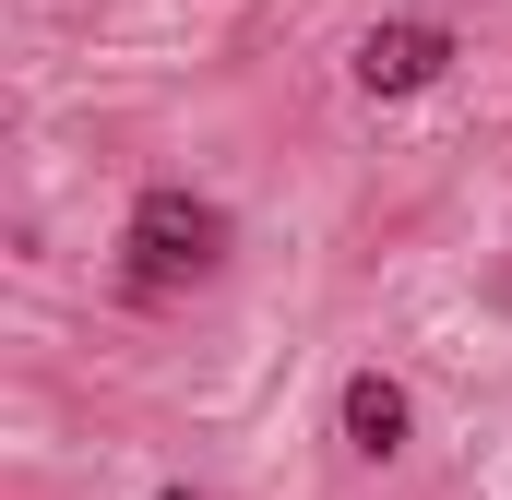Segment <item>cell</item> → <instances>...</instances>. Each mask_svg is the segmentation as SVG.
Listing matches in <instances>:
<instances>
[{
  "instance_id": "1",
  "label": "cell",
  "mask_w": 512,
  "mask_h": 500,
  "mask_svg": "<svg viewBox=\"0 0 512 500\" xmlns=\"http://www.w3.org/2000/svg\"><path fill=\"white\" fill-rule=\"evenodd\" d=\"M120 250H131V286H191V274L227 262V203L191 191V179H155V191L131 203Z\"/></svg>"
},
{
  "instance_id": "4",
  "label": "cell",
  "mask_w": 512,
  "mask_h": 500,
  "mask_svg": "<svg viewBox=\"0 0 512 500\" xmlns=\"http://www.w3.org/2000/svg\"><path fill=\"white\" fill-rule=\"evenodd\" d=\"M155 500H203V489H155Z\"/></svg>"
},
{
  "instance_id": "2",
  "label": "cell",
  "mask_w": 512,
  "mask_h": 500,
  "mask_svg": "<svg viewBox=\"0 0 512 500\" xmlns=\"http://www.w3.org/2000/svg\"><path fill=\"white\" fill-rule=\"evenodd\" d=\"M346 72H358V96H417V84H441V72H453V24H429V12L370 24Z\"/></svg>"
},
{
  "instance_id": "3",
  "label": "cell",
  "mask_w": 512,
  "mask_h": 500,
  "mask_svg": "<svg viewBox=\"0 0 512 500\" xmlns=\"http://www.w3.org/2000/svg\"><path fill=\"white\" fill-rule=\"evenodd\" d=\"M334 429H346V453L393 465V453L417 441V405H405V381H393V370H346V393H334Z\"/></svg>"
}]
</instances>
